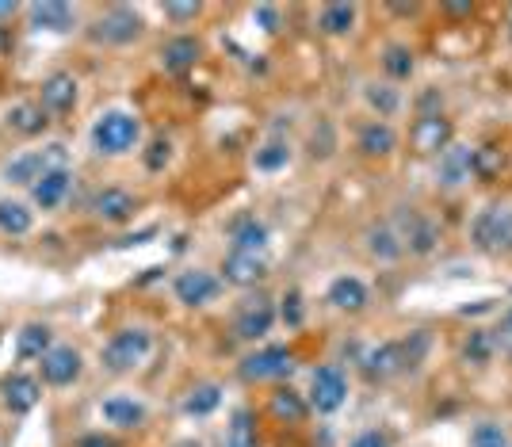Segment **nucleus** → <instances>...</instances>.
<instances>
[{
    "mask_svg": "<svg viewBox=\"0 0 512 447\" xmlns=\"http://www.w3.org/2000/svg\"><path fill=\"white\" fill-rule=\"evenodd\" d=\"M146 352H150V333H142V329H123V333H115L104 348V367L107 371H115V375H123L130 367H138V363L146 360Z\"/></svg>",
    "mask_w": 512,
    "mask_h": 447,
    "instance_id": "3",
    "label": "nucleus"
},
{
    "mask_svg": "<svg viewBox=\"0 0 512 447\" xmlns=\"http://www.w3.org/2000/svg\"><path fill=\"white\" fill-rule=\"evenodd\" d=\"M50 352V329L46 325H27L16 341V356L20 360H43Z\"/></svg>",
    "mask_w": 512,
    "mask_h": 447,
    "instance_id": "28",
    "label": "nucleus"
},
{
    "mask_svg": "<svg viewBox=\"0 0 512 447\" xmlns=\"http://www.w3.org/2000/svg\"><path fill=\"white\" fill-rule=\"evenodd\" d=\"M73 104H77V81H73L69 73H54V77H46L43 81V107L46 111L65 115V111H73Z\"/></svg>",
    "mask_w": 512,
    "mask_h": 447,
    "instance_id": "17",
    "label": "nucleus"
},
{
    "mask_svg": "<svg viewBox=\"0 0 512 447\" xmlns=\"http://www.w3.org/2000/svg\"><path fill=\"white\" fill-rule=\"evenodd\" d=\"M169 142H165V138H157V142H153L150 146V153H146V169H153V172H161L165 169V165H169Z\"/></svg>",
    "mask_w": 512,
    "mask_h": 447,
    "instance_id": "40",
    "label": "nucleus"
},
{
    "mask_svg": "<svg viewBox=\"0 0 512 447\" xmlns=\"http://www.w3.org/2000/svg\"><path fill=\"white\" fill-rule=\"evenodd\" d=\"M409 142H413L417 153H425V157L444 153V149L451 146V123L440 111H436V115H421V119L413 123V130H409Z\"/></svg>",
    "mask_w": 512,
    "mask_h": 447,
    "instance_id": "7",
    "label": "nucleus"
},
{
    "mask_svg": "<svg viewBox=\"0 0 512 447\" xmlns=\"http://www.w3.org/2000/svg\"><path fill=\"white\" fill-rule=\"evenodd\" d=\"M470 172H474V149H463V146H448L440 153V180L444 184H463L470 180Z\"/></svg>",
    "mask_w": 512,
    "mask_h": 447,
    "instance_id": "18",
    "label": "nucleus"
},
{
    "mask_svg": "<svg viewBox=\"0 0 512 447\" xmlns=\"http://www.w3.org/2000/svg\"><path fill=\"white\" fill-rule=\"evenodd\" d=\"M398 149V134L390 123H367L360 130V153L363 157H390Z\"/></svg>",
    "mask_w": 512,
    "mask_h": 447,
    "instance_id": "20",
    "label": "nucleus"
},
{
    "mask_svg": "<svg viewBox=\"0 0 512 447\" xmlns=\"http://www.w3.org/2000/svg\"><path fill=\"white\" fill-rule=\"evenodd\" d=\"M92 35L104 39V43H115V46L134 43V39L142 35V20H138L130 8H111L107 16L96 20V31H92Z\"/></svg>",
    "mask_w": 512,
    "mask_h": 447,
    "instance_id": "9",
    "label": "nucleus"
},
{
    "mask_svg": "<svg viewBox=\"0 0 512 447\" xmlns=\"http://www.w3.org/2000/svg\"><path fill=\"white\" fill-rule=\"evenodd\" d=\"M329 302L337 306V310H348V314H356L367 306V287H363L356 276H341L329 283Z\"/></svg>",
    "mask_w": 512,
    "mask_h": 447,
    "instance_id": "21",
    "label": "nucleus"
},
{
    "mask_svg": "<svg viewBox=\"0 0 512 447\" xmlns=\"http://www.w3.org/2000/svg\"><path fill=\"white\" fill-rule=\"evenodd\" d=\"M505 325H509V333H512V310H509V318H505Z\"/></svg>",
    "mask_w": 512,
    "mask_h": 447,
    "instance_id": "48",
    "label": "nucleus"
},
{
    "mask_svg": "<svg viewBox=\"0 0 512 447\" xmlns=\"http://www.w3.org/2000/svg\"><path fill=\"white\" fill-rule=\"evenodd\" d=\"M272 413H276L279 421L299 425L302 417H306V402H302L295 390H276V394H272Z\"/></svg>",
    "mask_w": 512,
    "mask_h": 447,
    "instance_id": "33",
    "label": "nucleus"
},
{
    "mask_svg": "<svg viewBox=\"0 0 512 447\" xmlns=\"http://www.w3.org/2000/svg\"><path fill=\"white\" fill-rule=\"evenodd\" d=\"M348 447H390V436L379 432V428H367V432H360Z\"/></svg>",
    "mask_w": 512,
    "mask_h": 447,
    "instance_id": "41",
    "label": "nucleus"
},
{
    "mask_svg": "<svg viewBox=\"0 0 512 447\" xmlns=\"http://www.w3.org/2000/svg\"><path fill=\"white\" fill-rule=\"evenodd\" d=\"M222 272L237 287H253V283H260V279L268 276V264H264L260 253H230L226 264H222Z\"/></svg>",
    "mask_w": 512,
    "mask_h": 447,
    "instance_id": "15",
    "label": "nucleus"
},
{
    "mask_svg": "<svg viewBox=\"0 0 512 447\" xmlns=\"http://www.w3.org/2000/svg\"><path fill=\"white\" fill-rule=\"evenodd\" d=\"M383 69H386V77L406 81L409 73H413V50H409V46H386V50H383Z\"/></svg>",
    "mask_w": 512,
    "mask_h": 447,
    "instance_id": "34",
    "label": "nucleus"
},
{
    "mask_svg": "<svg viewBox=\"0 0 512 447\" xmlns=\"http://www.w3.org/2000/svg\"><path fill=\"white\" fill-rule=\"evenodd\" d=\"M398 226H402V230H398L402 249H409V253H417V256H428L436 249V241H440V226L421 211H402Z\"/></svg>",
    "mask_w": 512,
    "mask_h": 447,
    "instance_id": "5",
    "label": "nucleus"
},
{
    "mask_svg": "<svg viewBox=\"0 0 512 447\" xmlns=\"http://www.w3.org/2000/svg\"><path fill=\"white\" fill-rule=\"evenodd\" d=\"M463 360L467 363H490L493 360V337L486 333V329H478V333H470L467 344H463Z\"/></svg>",
    "mask_w": 512,
    "mask_h": 447,
    "instance_id": "37",
    "label": "nucleus"
},
{
    "mask_svg": "<svg viewBox=\"0 0 512 447\" xmlns=\"http://www.w3.org/2000/svg\"><path fill=\"white\" fill-rule=\"evenodd\" d=\"M234 253H260L268 245V226L256 222V218H241L234 222Z\"/></svg>",
    "mask_w": 512,
    "mask_h": 447,
    "instance_id": "25",
    "label": "nucleus"
},
{
    "mask_svg": "<svg viewBox=\"0 0 512 447\" xmlns=\"http://www.w3.org/2000/svg\"><path fill=\"white\" fill-rule=\"evenodd\" d=\"M406 367V356H402V344L386 341V344H375L371 352H363V375L367 379H390V375H398Z\"/></svg>",
    "mask_w": 512,
    "mask_h": 447,
    "instance_id": "12",
    "label": "nucleus"
},
{
    "mask_svg": "<svg viewBox=\"0 0 512 447\" xmlns=\"http://www.w3.org/2000/svg\"><path fill=\"white\" fill-rule=\"evenodd\" d=\"M180 447H199V444H180Z\"/></svg>",
    "mask_w": 512,
    "mask_h": 447,
    "instance_id": "49",
    "label": "nucleus"
},
{
    "mask_svg": "<svg viewBox=\"0 0 512 447\" xmlns=\"http://www.w3.org/2000/svg\"><path fill=\"white\" fill-rule=\"evenodd\" d=\"M104 421L115 428H138L146 421V405L134 402V398H123V394H115V398H107L104 402Z\"/></svg>",
    "mask_w": 512,
    "mask_h": 447,
    "instance_id": "19",
    "label": "nucleus"
},
{
    "mask_svg": "<svg viewBox=\"0 0 512 447\" xmlns=\"http://www.w3.org/2000/svg\"><path fill=\"white\" fill-rule=\"evenodd\" d=\"M272 325H276V310H272V302L268 298H256L249 302L241 314H237V337L241 341H260V337H268L272 333Z\"/></svg>",
    "mask_w": 512,
    "mask_h": 447,
    "instance_id": "10",
    "label": "nucleus"
},
{
    "mask_svg": "<svg viewBox=\"0 0 512 447\" xmlns=\"http://www.w3.org/2000/svg\"><path fill=\"white\" fill-rule=\"evenodd\" d=\"M81 375V356L77 348H50L43 356V379L50 386H69Z\"/></svg>",
    "mask_w": 512,
    "mask_h": 447,
    "instance_id": "13",
    "label": "nucleus"
},
{
    "mask_svg": "<svg viewBox=\"0 0 512 447\" xmlns=\"http://www.w3.org/2000/svg\"><path fill=\"white\" fill-rule=\"evenodd\" d=\"M226 447H256V425L249 409H237L226 425Z\"/></svg>",
    "mask_w": 512,
    "mask_h": 447,
    "instance_id": "30",
    "label": "nucleus"
},
{
    "mask_svg": "<svg viewBox=\"0 0 512 447\" xmlns=\"http://www.w3.org/2000/svg\"><path fill=\"white\" fill-rule=\"evenodd\" d=\"M497 169H501V153H497V149H474V172H478L482 180H490Z\"/></svg>",
    "mask_w": 512,
    "mask_h": 447,
    "instance_id": "39",
    "label": "nucleus"
},
{
    "mask_svg": "<svg viewBox=\"0 0 512 447\" xmlns=\"http://www.w3.org/2000/svg\"><path fill=\"white\" fill-rule=\"evenodd\" d=\"M367 249H371V256H379L383 264H390V260H398V256L406 253L402 241H398V230H390V226H371L367 230Z\"/></svg>",
    "mask_w": 512,
    "mask_h": 447,
    "instance_id": "27",
    "label": "nucleus"
},
{
    "mask_svg": "<svg viewBox=\"0 0 512 447\" xmlns=\"http://www.w3.org/2000/svg\"><path fill=\"white\" fill-rule=\"evenodd\" d=\"M367 104L379 111V119H390V115L402 107V100H398V92H394V88L371 85V88H367Z\"/></svg>",
    "mask_w": 512,
    "mask_h": 447,
    "instance_id": "38",
    "label": "nucleus"
},
{
    "mask_svg": "<svg viewBox=\"0 0 512 447\" xmlns=\"http://www.w3.org/2000/svg\"><path fill=\"white\" fill-rule=\"evenodd\" d=\"M348 398V379H344V371L337 363H325L314 371V383H310V405L318 409V413H337Z\"/></svg>",
    "mask_w": 512,
    "mask_h": 447,
    "instance_id": "4",
    "label": "nucleus"
},
{
    "mask_svg": "<svg viewBox=\"0 0 512 447\" xmlns=\"http://www.w3.org/2000/svg\"><path fill=\"white\" fill-rule=\"evenodd\" d=\"M0 230L12 237H20L31 230V211L23 203H12V199H0Z\"/></svg>",
    "mask_w": 512,
    "mask_h": 447,
    "instance_id": "31",
    "label": "nucleus"
},
{
    "mask_svg": "<svg viewBox=\"0 0 512 447\" xmlns=\"http://www.w3.org/2000/svg\"><path fill=\"white\" fill-rule=\"evenodd\" d=\"M291 161V146L287 142H268V146L256 149V169L260 172H279Z\"/></svg>",
    "mask_w": 512,
    "mask_h": 447,
    "instance_id": "35",
    "label": "nucleus"
},
{
    "mask_svg": "<svg viewBox=\"0 0 512 447\" xmlns=\"http://www.w3.org/2000/svg\"><path fill=\"white\" fill-rule=\"evenodd\" d=\"M253 16H256L260 23H264V31H279V12L272 8V4H260V8H256Z\"/></svg>",
    "mask_w": 512,
    "mask_h": 447,
    "instance_id": "42",
    "label": "nucleus"
},
{
    "mask_svg": "<svg viewBox=\"0 0 512 447\" xmlns=\"http://www.w3.org/2000/svg\"><path fill=\"white\" fill-rule=\"evenodd\" d=\"M283 318L291 321V325H299L302 321V306H299V295H295V291L283 298Z\"/></svg>",
    "mask_w": 512,
    "mask_h": 447,
    "instance_id": "44",
    "label": "nucleus"
},
{
    "mask_svg": "<svg viewBox=\"0 0 512 447\" xmlns=\"http://www.w3.org/2000/svg\"><path fill=\"white\" fill-rule=\"evenodd\" d=\"M218 402H222V390L214 383L195 386L192 394H188V402H184V413H188V417H207V413L218 409Z\"/></svg>",
    "mask_w": 512,
    "mask_h": 447,
    "instance_id": "32",
    "label": "nucleus"
},
{
    "mask_svg": "<svg viewBox=\"0 0 512 447\" xmlns=\"http://www.w3.org/2000/svg\"><path fill=\"white\" fill-rule=\"evenodd\" d=\"M4 50H12V35L0 27V54H4Z\"/></svg>",
    "mask_w": 512,
    "mask_h": 447,
    "instance_id": "46",
    "label": "nucleus"
},
{
    "mask_svg": "<svg viewBox=\"0 0 512 447\" xmlns=\"http://www.w3.org/2000/svg\"><path fill=\"white\" fill-rule=\"evenodd\" d=\"M8 16H16V4H0V20H8Z\"/></svg>",
    "mask_w": 512,
    "mask_h": 447,
    "instance_id": "47",
    "label": "nucleus"
},
{
    "mask_svg": "<svg viewBox=\"0 0 512 447\" xmlns=\"http://www.w3.org/2000/svg\"><path fill=\"white\" fill-rule=\"evenodd\" d=\"M176 298L184 302V306H203V302H211L218 295V279L211 272H203V268H188V272H180L176 276Z\"/></svg>",
    "mask_w": 512,
    "mask_h": 447,
    "instance_id": "11",
    "label": "nucleus"
},
{
    "mask_svg": "<svg viewBox=\"0 0 512 447\" xmlns=\"http://www.w3.org/2000/svg\"><path fill=\"white\" fill-rule=\"evenodd\" d=\"M4 402H8L12 413L35 409V402H39V383H35L31 375H12V379L4 383Z\"/></svg>",
    "mask_w": 512,
    "mask_h": 447,
    "instance_id": "23",
    "label": "nucleus"
},
{
    "mask_svg": "<svg viewBox=\"0 0 512 447\" xmlns=\"http://www.w3.org/2000/svg\"><path fill=\"white\" fill-rule=\"evenodd\" d=\"M31 23H35V27H46V31H69V27H73V8H69V4H58V0H46V4H35V8H31Z\"/></svg>",
    "mask_w": 512,
    "mask_h": 447,
    "instance_id": "26",
    "label": "nucleus"
},
{
    "mask_svg": "<svg viewBox=\"0 0 512 447\" xmlns=\"http://www.w3.org/2000/svg\"><path fill=\"white\" fill-rule=\"evenodd\" d=\"M470 447H509V432L497 421H482L470 432Z\"/></svg>",
    "mask_w": 512,
    "mask_h": 447,
    "instance_id": "36",
    "label": "nucleus"
},
{
    "mask_svg": "<svg viewBox=\"0 0 512 447\" xmlns=\"http://www.w3.org/2000/svg\"><path fill=\"white\" fill-rule=\"evenodd\" d=\"M77 447H119V444H115L111 436H104V432H92V436H81Z\"/></svg>",
    "mask_w": 512,
    "mask_h": 447,
    "instance_id": "45",
    "label": "nucleus"
},
{
    "mask_svg": "<svg viewBox=\"0 0 512 447\" xmlns=\"http://www.w3.org/2000/svg\"><path fill=\"white\" fill-rule=\"evenodd\" d=\"M291 352L287 348H260L256 356L241 363V375L249 379V383H264V379H283V375H291Z\"/></svg>",
    "mask_w": 512,
    "mask_h": 447,
    "instance_id": "8",
    "label": "nucleus"
},
{
    "mask_svg": "<svg viewBox=\"0 0 512 447\" xmlns=\"http://www.w3.org/2000/svg\"><path fill=\"white\" fill-rule=\"evenodd\" d=\"M92 211L100 214L104 222H127V218H134L138 203H134V195L123 192V188H104V192L92 199Z\"/></svg>",
    "mask_w": 512,
    "mask_h": 447,
    "instance_id": "16",
    "label": "nucleus"
},
{
    "mask_svg": "<svg viewBox=\"0 0 512 447\" xmlns=\"http://www.w3.org/2000/svg\"><path fill=\"white\" fill-rule=\"evenodd\" d=\"M356 27V4H325L321 8V31L325 35H348Z\"/></svg>",
    "mask_w": 512,
    "mask_h": 447,
    "instance_id": "29",
    "label": "nucleus"
},
{
    "mask_svg": "<svg viewBox=\"0 0 512 447\" xmlns=\"http://www.w3.org/2000/svg\"><path fill=\"white\" fill-rule=\"evenodd\" d=\"M69 188H73V176H69V169H50V172H43L35 184H31V195H35V203H39L43 211H54L65 195H69Z\"/></svg>",
    "mask_w": 512,
    "mask_h": 447,
    "instance_id": "14",
    "label": "nucleus"
},
{
    "mask_svg": "<svg viewBox=\"0 0 512 447\" xmlns=\"http://www.w3.org/2000/svg\"><path fill=\"white\" fill-rule=\"evenodd\" d=\"M50 169H62V146H50V153H23L16 161H8L4 180L8 184H35Z\"/></svg>",
    "mask_w": 512,
    "mask_h": 447,
    "instance_id": "6",
    "label": "nucleus"
},
{
    "mask_svg": "<svg viewBox=\"0 0 512 447\" xmlns=\"http://www.w3.org/2000/svg\"><path fill=\"white\" fill-rule=\"evenodd\" d=\"M138 134H142V127H138L134 115L107 111V115H100V123L92 127V142H96L100 153H127V149H134Z\"/></svg>",
    "mask_w": 512,
    "mask_h": 447,
    "instance_id": "1",
    "label": "nucleus"
},
{
    "mask_svg": "<svg viewBox=\"0 0 512 447\" xmlns=\"http://www.w3.org/2000/svg\"><path fill=\"white\" fill-rule=\"evenodd\" d=\"M161 62L169 73H184V69H192L199 62V43H195L192 35H180V39H169L165 50H161Z\"/></svg>",
    "mask_w": 512,
    "mask_h": 447,
    "instance_id": "22",
    "label": "nucleus"
},
{
    "mask_svg": "<svg viewBox=\"0 0 512 447\" xmlns=\"http://www.w3.org/2000/svg\"><path fill=\"white\" fill-rule=\"evenodd\" d=\"M165 16H172V20H195L199 4H165Z\"/></svg>",
    "mask_w": 512,
    "mask_h": 447,
    "instance_id": "43",
    "label": "nucleus"
},
{
    "mask_svg": "<svg viewBox=\"0 0 512 447\" xmlns=\"http://www.w3.org/2000/svg\"><path fill=\"white\" fill-rule=\"evenodd\" d=\"M470 237L486 253H512V211L509 207H486L474 218Z\"/></svg>",
    "mask_w": 512,
    "mask_h": 447,
    "instance_id": "2",
    "label": "nucleus"
},
{
    "mask_svg": "<svg viewBox=\"0 0 512 447\" xmlns=\"http://www.w3.org/2000/svg\"><path fill=\"white\" fill-rule=\"evenodd\" d=\"M4 119H8V127L16 130V134H27V138H31V134H43V127L50 123V119H46V107H39V104H12Z\"/></svg>",
    "mask_w": 512,
    "mask_h": 447,
    "instance_id": "24",
    "label": "nucleus"
}]
</instances>
